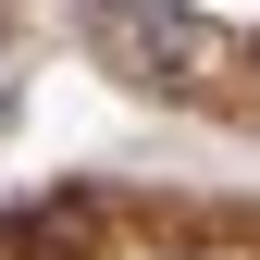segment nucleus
<instances>
[{"label":"nucleus","instance_id":"obj_1","mask_svg":"<svg viewBox=\"0 0 260 260\" xmlns=\"http://www.w3.org/2000/svg\"><path fill=\"white\" fill-rule=\"evenodd\" d=\"M75 13H87V25H112V13H137V0H75Z\"/></svg>","mask_w":260,"mask_h":260}]
</instances>
